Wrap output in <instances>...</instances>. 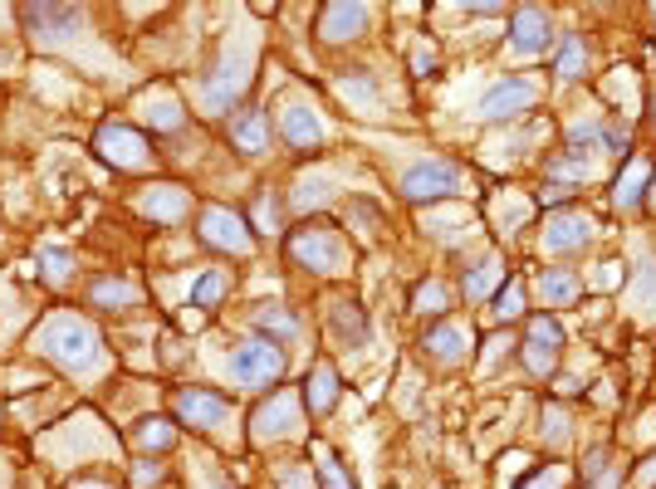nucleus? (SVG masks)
Here are the masks:
<instances>
[{
	"instance_id": "f257e3e1",
	"label": "nucleus",
	"mask_w": 656,
	"mask_h": 489,
	"mask_svg": "<svg viewBox=\"0 0 656 489\" xmlns=\"http://www.w3.org/2000/svg\"><path fill=\"white\" fill-rule=\"evenodd\" d=\"M35 352L44 362H54L60 372H70V378L88 382V378H104L108 372V348H104V333H98L88 318L78 313H50L44 323L35 328Z\"/></svg>"
},
{
	"instance_id": "f03ea898",
	"label": "nucleus",
	"mask_w": 656,
	"mask_h": 489,
	"mask_svg": "<svg viewBox=\"0 0 656 489\" xmlns=\"http://www.w3.org/2000/svg\"><path fill=\"white\" fill-rule=\"evenodd\" d=\"M251 78H255V50L245 40L225 44L221 64L211 70L207 84H201V104H207V113H231L241 104L245 88H251Z\"/></svg>"
},
{
	"instance_id": "7ed1b4c3",
	"label": "nucleus",
	"mask_w": 656,
	"mask_h": 489,
	"mask_svg": "<svg viewBox=\"0 0 656 489\" xmlns=\"http://www.w3.org/2000/svg\"><path fill=\"white\" fill-rule=\"evenodd\" d=\"M225 372H231V382L245 386V392H265V386H275L279 372H285V352L269 343V338H245V343L231 352Z\"/></svg>"
},
{
	"instance_id": "20e7f679",
	"label": "nucleus",
	"mask_w": 656,
	"mask_h": 489,
	"mask_svg": "<svg viewBox=\"0 0 656 489\" xmlns=\"http://www.w3.org/2000/svg\"><path fill=\"white\" fill-rule=\"evenodd\" d=\"M289 259L294 265H304V269H343L348 265V245H343V235L338 231H328V225H304V231H294L289 235Z\"/></svg>"
},
{
	"instance_id": "39448f33",
	"label": "nucleus",
	"mask_w": 656,
	"mask_h": 489,
	"mask_svg": "<svg viewBox=\"0 0 656 489\" xmlns=\"http://www.w3.org/2000/svg\"><path fill=\"white\" fill-rule=\"evenodd\" d=\"M172 416L191 430H216L231 421V402H225L221 392H207V386H182V392L172 396Z\"/></svg>"
},
{
	"instance_id": "423d86ee",
	"label": "nucleus",
	"mask_w": 656,
	"mask_h": 489,
	"mask_svg": "<svg viewBox=\"0 0 656 489\" xmlns=\"http://www.w3.org/2000/svg\"><path fill=\"white\" fill-rule=\"evenodd\" d=\"M275 123H279V138H285L294 152H314V147L324 142V123L314 118V108L304 104L299 94H285V98H279Z\"/></svg>"
},
{
	"instance_id": "0eeeda50",
	"label": "nucleus",
	"mask_w": 656,
	"mask_h": 489,
	"mask_svg": "<svg viewBox=\"0 0 656 489\" xmlns=\"http://www.w3.org/2000/svg\"><path fill=\"white\" fill-rule=\"evenodd\" d=\"M94 152L104 157L108 167H123V172H138V167H147V162H152V152H147L142 132L123 128V123H108V128H98V138H94Z\"/></svg>"
},
{
	"instance_id": "6e6552de",
	"label": "nucleus",
	"mask_w": 656,
	"mask_h": 489,
	"mask_svg": "<svg viewBox=\"0 0 656 489\" xmlns=\"http://www.w3.org/2000/svg\"><path fill=\"white\" fill-rule=\"evenodd\" d=\"M201 241L211 249H225V255H251V225L241 221L231 206H207L201 211Z\"/></svg>"
},
{
	"instance_id": "1a4fd4ad",
	"label": "nucleus",
	"mask_w": 656,
	"mask_h": 489,
	"mask_svg": "<svg viewBox=\"0 0 656 489\" xmlns=\"http://www.w3.org/2000/svg\"><path fill=\"white\" fill-rule=\"evenodd\" d=\"M451 191H461V167L451 162H416L402 172L406 201H436V196H451Z\"/></svg>"
},
{
	"instance_id": "9d476101",
	"label": "nucleus",
	"mask_w": 656,
	"mask_h": 489,
	"mask_svg": "<svg viewBox=\"0 0 656 489\" xmlns=\"http://www.w3.org/2000/svg\"><path fill=\"white\" fill-rule=\"evenodd\" d=\"M593 241V215L583 211H553L549 225H544V245L553 255H573V249H583Z\"/></svg>"
},
{
	"instance_id": "9b49d317",
	"label": "nucleus",
	"mask_w": 656,
	"mask_h": 489,
	"mask_svg": "<svg viewBox=\"0 0 656 489\" xmlns=\"http://www.w3.org/2000/svg\"><path fill=\"white\" fill-rule=\"evenodd\" d=\"M187 211H191L187 187H172V181H157V187H147L138 196V215H147L157 225H177Z\"/></svg>"
},
{
	"instance_id": "f8f14e48",
	"label": "nucleus",
	"mask_w": 656,
	"mask_h": 489,
	"mask_svg": "<svg viewBox=\"0 0 656 489\" xmlns=\"http://www.w3.org/2000/svg\"><path fill=\"white\" fill-rule=\"evenodd\" d=\"M539 98V84L535 78H510V84H495L490 94L480 98V113L490 123H500V118H515V113H525L529 104Z\"/></svg>"
},
{
	"instance_id": "ddd939ff",
	"label": "nucleus",
	"mask_w": 656,
	"mask_h": 489,
	"mask_svg": "<svg viewBox=\"0 0 656 489\" xmlns=\"http://www.w3.org/2000/svg\"><path fill=\"white\" fill-rule=\"evenodd\" d=\"M294 426H299V406H294L289 392H275V396H269V402L255 412L251 436H255V440H279V436H289Z\"/></svg>"
},
{
	"instance_id": "4468645a",
	"label": "nucleus",
	"mask_w": 656,
	"mask_h": 489,
	"mask_svg": "<svg viewBox=\"0 0 656 489\" xmlns=\"http://www.w3.org/2000/svg\"><path fill=\"white\" fill-rule=\"evenodd\" d=\"M88 304L104 313H123V309H138L142 304V284L138 279H123V275H104L88 284Z\"/></svg>"
},
{
	"instance_id": "2eb2a0df",
	"label": "nucleus",
	"mask_w": 656,
	"mask_h": 489,
	"mask_svg": "<svg viewBox=\"0 0 656 489\" xmlns=\"http://www.w3.org/2000/svg\"><path fill=\"white\" fill-rule=\"evenodd\" d=\"M549 40H553V30H549V15H544V10H539V6L515 10V25H510L515 54H539V50H549Z\"/></svg>"
},
{
	"instance_id": "dca6fc26",
	"label": "nucleus",
	"mask_w": 656,
	"mask_h": 489,
	"mask_svg": "<svg viewBox=\"0 0 656 489\" xmlns=\"http://www.w3.org/2000/svg\"><path fill=\"white\" fill-rule=\"evenodd\" d=\"M372 10L368 6H328L319 15V40L324 44H348L358 30H368Z\"/></svg>"
},
{
	"instance_id": "f3484780",
	"label": "nucleus",
	"mask_w": 656,
	"mask_h": 489,
	"mask_svg": "<svg viewBox=\"0 0 656 489\" xmlns=\"http://www.w3.org/2000/svg\"><path fill=\"white\" fill-rule=\"evenodd\" d=\"M525 338H529V352H525V362H529V368H535V372H549V368H553V352H559V343H563L559 323H553L549 313H539V318H529Z\"/></svg>"
},
{
	"instance_id": "a211bd4d",
	"label": "nucleus",
	"mask_w": 656,
	"mask_h": 489,
	"mask_svg": "<svg viewBox=\"0 0 656 489\" xmlns=\"http://www.w3.org/2000/svg\"><path fill=\"white\" fill-rule=\"evenodd\" d=\"M231 142L241 147L245 157H265V147H269V118L260 108H241L231 118Z\"/></svg>"
},
{
	"instance_id": "6ab92c4d",
	"label": "nucleus",
	"mask_w": 656,
	"mask_h": 489,
	"mask_svg": "<svg viewBox=\"0 0 656 489\" xmlns=\"http://www.w3.org/2000/svg\"><path fill=\"white\" fill-rule=\"evenodd\" d=\"M426 352H432L436 362H446V368H456V362L470 358V333L461 323H436L432 333H426Z\"/></svg>"
},
{
	"instance_id": "aec40b11",
	"label": "nucleus",
	"mask_w": 656,
	"mask_h": 489,
	"mask_svg": "<svg viewBox=\"0 0 656 489\" xmlns=\"http://www.w3.org/2000/svg\"><path fill=\"white\" fill-rule=\"evenodd\" d=\"M338 392H343L338 368H334V362H319V368L309 372V412L314 416H328L338 406Z\"/></svg>"
},
{
	"instance_id": "412c9836",
	"label": "nucleus",
	"mask_w": 656,
	"mask_h": 489,
	"mask_svg": "<svg viewBox=\"0 0 656 489\" xmlns=\"http://www.w3.org/2000/svg\"><path fill=\"white\" fill-rule=\"evenodd\" d=\"M133 446H142V450H172L177 446V421L147 416L142 426H133Z\"/></svg>"
},
{
	"instance_id": "4be33fe9",
	"label": "nucleus",
	"mask_w": 656,
	"mask_h": 489,
	"mask_svg": "<svg viewBox=\"0 0 656 489\" xmlns=\"http://www.w3.org/2000/svg\"><path fill=\"white\" fill-rule=\"evenodd\" d=\"M647 181H652V162L647 157H632L627 172L617 181V206H637V201L647 196Z\"/></svg>"
},
{
	"instance_id": "5701e85b",
	"label": "nucleus",
	"mask_w": 656,
	"mask_h": 489,
	"mask_svg": "<svg viewBox=\"0 0 656 489\" xmlns=\"http://www.w3.org/2000/svg\"><path fill=\"white\" fill-rule=\"evenodd\" d=\"M539 289H544V299L549 304H579V294H583V284L573 269H544V279H539Z\"/></svg>"
},
{
	"instance_id": "b1692460",
	"label": "nucleus",
	"mask_w": 656,
	"mask_h": 489,
	"mask_svg": "<svg viewBox=\"0 0 656 489\" xmlns=\"http://www.w3.org/2000/svg\"><path fill=\"white\" fill-rule=\"evenodd\" d=\"M314 475H319V489H353V475L328 446H314Z\"/></svg>"
},
{
	"instance_id": "393cba45",
	"label": "nucleus",
	"mask_w": 656,
	"mask_h": 489,
	"mask_svg": "<svg viewBox=\"0 0 656 489\" xmlns=\"http://www.w3.org/2000/svg\"><path fill=\"white\" fill-rule=\"evenodd\" d=\"M255 328H260V333H275L279 343L299 338V318H294L289 309H279V304H265V309L255 313Z\"/></svg>"
},
{
	"instance_id": "a878e982",
	"label": "nucleus",
	"mask_w": 656,
	"mask_h": 489,
	"mask_svg": "<svg viewBox=\"0 0 656 489\" xmlns=\"http://www.w3.org/2000/svg\"><path fill=\"white\" fill-rule=\"evenodd\" d=\"M147 123H152V128H162V132H177V128H187V108L177 104V98L157 94L152 104H147Z\"/></svg>"
},
{
	"instance_id": "bb28decb",
	"label": "nucleus",
	"mask_w": 656,
	"mask_h": 489,
	"mask_svg": "<svg viewBox=\"0 0 656 489\" xmlns=\"http://www.w3.org/2000/svg\"><path fill=\"white\" fill-rule=\"evenodd\" d=\"M500 289V265L495 259H480V265H470V275H466V294L475 304L480 299H490V294Z\"/></svg>"
},
{
	"instance_id": "cd10ccee",
	"label": "nucleus",
	"mask_w": 656,
	"mask_h": 489,
	"mask_svg": "<svg viewBox=\"0 0 656 489\" xmlns=\"http://www.w3.org/2000/svg\"><path fill=\"white\" fill-rule=\"evenodd\" d=\"M225 289H231V279H225L221 269H211V275H201L197 284H191V304H201V309H216V304L225 299Z\"/></svg>"
},
{
	"instance_id": "c85d7f7f",
	"label": "nucleus",
	"mask_w": 656,
	"mask_h": 489,
	"mask_svg": "<svg viewBox=\"0 0 656 489\" xmlns=\"http://www.w3.org/2000/svg\"><path fill=\"white\" fill-rule=\"evenodd\" d=\"M569 485H573L569 465H539V470L525 475V485H519V489H569Z\"/></svg>"
},
{
	"instance_id": "c756f323",
	"label": "nucleus",
	"mask_w": 656,
	"mask_h": 489,
	"mask_svg": "<svg viewBox=\"0 0 656 489\" xmlns=\"http://www.w3.org/2000/svg\"><path fill=\"white\" fill-rule=\"evenodd\" d=\"M416 309L422 313H446L451 309V289L446 284H436V279H426L422 289H416Z\"/></svg>"
},
{
	"instance_id": "7c9ffc66",
	"label": "nucleus",
	"mask_w": 656,
	"mask_h": 489,
	"mask_svg": "<svg viewBox=\"0 0 656 489\" xmlns=\"http://www.w3.org/2000/svg\"><path fill=\"white\" fill-rule=\"evenodd\" d=\"M338 88L348 94V104H353V108H368V98H378V88H372L368 74H343V78H338Z\"/></svg>"
},
{
	"instance_id": "2f4dec72",
	"label": "nucleus",
	"mask_w": 656,
	"mask_h": 489,
	"mask_svg": "<svg viewBox=\"0 0 656 489\" xmlns=\"http://www.w3.org/2000/svg\"><path fill=\"white\" fill-rule=\"evenodd\" d=\"M583 40L579 35H563V50H559V74H569V78H579L583 74Z\"/></svg>"
},
{
	"instance_id": "473e14b6",
	"label": "nucleus",
	"mask_w": 656,
	"mask_h": 489,
	"mask_svg": "<svg viewBox=\"0 0 656 489\" xmlns=\"http://www.w3.org/2000/svg\"><path fill=\"white\" fill-rule=\"evenodd\" d=\"M519 313H525V284H505L500 299H495V318L510 323V318H519Z\"/></svg>"
},
{
	"instance_id": "72a5a7b5",
	"label": "nucleus",
	"mask_w": 656,
	"mask_h": 489,
	"mask_svg": "<svg viewBox=\"0 0 656 489\" xmlns=\"http://www.w3.org/2000/svg\"><path fill=\"white\" fill-rule=\"evenodd\" d=\"M588 480H593V485H613L617 480L613 450H593V455H588Z\"/></svg>"
},
{
	"instance_id": "f704fd0d",
	"label": "nucleus",
	"mask_w": 656,
	"mask_h": 489,
	"mask_svg": "<svg viewBox=\"0 0 656 489\" xmlns=\"http://www.w3.org/2000/svg\"><path fill=\"white\" fill-rule=\"evenodd\" d=\"M44 275H50L54 284L70 279V249H44Z\"/></svg>"
},
{
	"instance_id": "c9c22d12",
	"label": "nucleus",
	"mask_w": 656,
	"mask_h": 489,
	"mask_svg": "<svg viewBox=\"0 0 656 489\" xmlns=\"http://www.w3.org/2000/svg\"><path fill=\"white\" fill-rule=\"evenodd\" d=\"M157 480H162V465H152V460L133 465V489H147V485H157Z\"/></svg>"
},
{
	"instance_id": "e433bc0d",
	"label": "nucleus",
	"mask_w": 656,
	"mask_h": 489,
	"mask_svg": "<svg viewBox=\"0 0 656 489\" xmlns=\"http://www.w3.org/2000/svg\"><path fill=\"white\" fill-rule=\"evenodd\" d=\"M255 221H260V231H279V211H275V201H269V196H260Z\"/></svg>"
},
{
	"instance_id": "4c0bfd02",
	"label": "nucleus",
	"mask_w": 656,
	"mask_h": 489,
	"mask_svg": "<svg viewBox=\"0 0 656 489\" xmlns=\"http://www.w3.org/2000/svg\"><path fill=\"white\" fill-rule=\"evenodd\" d=\"M544 436L559 446V440H569V421H559V412H544Z\"/></svg>"
},
{
	"instance_id": "58836bf2",
	"label": "nucleus",
	"mask_w": 656,
	"mask_h": 489,
	"mask_svg": "<svg viewBox=\"0 0 656 489\" xmlns=\"http://www.w3.org/2000/svg\"><path fill=\"white\" fill-rule=\"evenodd\" d=\"M279 485H285V489H309V480H304V475H289V470H279Z\"/></svg>"
},
{
	"instance_id": "ea45409f",
	"label": "nucleus",
	"mask_w": 656,
	"mask_h": 489,
	"mask_svg": "<svg viewBox=\"0 0 656 489\" xmlns=\"http://www.w3.org/2000/svg\"><path fill=\"white\" fill-rule=\"evenodd\" d=\"M70 489H113V485H104V480H78V485H70Z\"/></svg>"
},
{
	"instance_id": "a19ab883",
	"label": "nucleus",
	"mask_w": 656,
	"mask_h": 489,
	"mask_svg": "<svg viewBox=\"0 0 656 489\" xmlns=\"http://www.w3.org/2000/svg\"><path fill=\"white\" fill-rule=\"evenodd\" d=\"M211 489H216V485H211Z\"/></svg>"
}]
</instances>
